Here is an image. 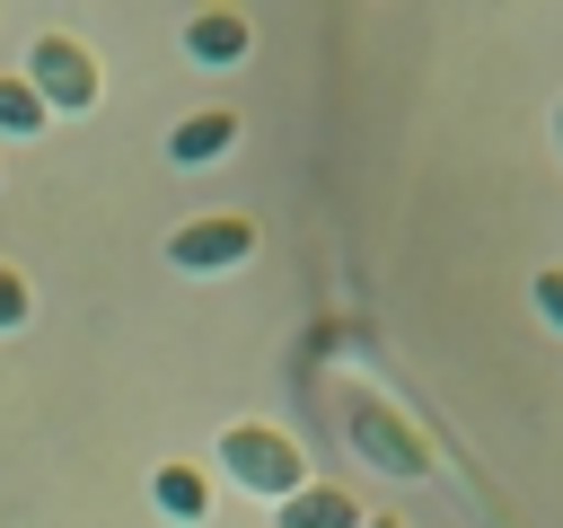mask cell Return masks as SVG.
<instances>
[{
  "label": "cell",
  "instance_id": "6da1fadb",
  "mask_svg": "<svg viewBox=\"0 0 563 528\" xmlns=\"http://www.w3.org/2000/svg\"><path fill=\"white\" fill-rule=\"evenodd\" d=\"M220 475L238 484V493H264L273 510L308 484V458H299V440L282 431V422H229L220 431Z\"/></svg>",
  "mask_w": 563,
  "mask_h": 528
},
{
  "label": "cell",
  "instance_id": "7a4b0ae2",
  "mask_svg": "<svg viewBox=\"0 0 563 528\" xmlns=\"http://www.w3.org/2000/svg\"><path fill=\"white\" fill-rule=\"evenodd\" d=\"M26 88L44 97V114H88L97 106V53L79 44V35H62V26H44L35 44H26Z\"/></svg>",
  "mask_w": 563,
  "mask_h": 528
},
{
  "label": "cell",
  "instance_id": "3957f363",
  "mask_svg": "<svg viewBox=\"0 0 563 528\" xmlns=\"http://www.w3.org/2000/svg\"><path fill=\"white\" fill-rule=\"evenodd\" d=\"M343 414H352L343 431H352V449H361L369 466H387V475H422V466H431V440H422V431H413L396 405H378V396H352Z\"/></svg>",
  "mask_w": 563,
  "mask_h": 528
},
{
  "label": "cell",
  "instance_id": "277c9868",
  "mask_svg": "<svg viewBox=\"0 0 563 528\" xmlns=\"http://www.w3.org/2000/svg\"><path fill=\"white\" fill-rule=\"evenodd\" d=\"M255 255V220L246 211H202L167 238V264L176 273H220V264H246Z\"/></svg>",
  "mask_w": 563,
  "mask_h": 528
},
{
  "label": "cell",
  "instance_id": "5b68a950",
  "mask_svg": "<svg viewBox=\"0 0 563 528\" xmlns=\"http://www.w3.org/2000/svg\"><path fill=\"white\" fill-rule=\"evenodd\" d=\"M246 44H255V26H246L238 9H194V18H185V53H194L202 70H229V62H246Z\"/></svg>",
  "mask_w": 563,
  "mask_h": 528
},
{
  "label": "cell",
  "instance_id": "8992f818",
  "mask_svg": "<svg viewBox=\"0 0 563 528\" xmlns=\"http://www.w3.org/2000/svg\"><path fill=\"white\" fill-rule=\"evenodd\" d=\"M229 141H238V114H229V106H202V114H185V123L167 132V158H176V167H202V158H220Z\"/></svg>",
  "mask_w": 563,
  "mask_h": 528
},
{
  "label": "cell",
  "instance_id": "52a82bcc",
  "mask_svg": "<svg viewBox=\"0 0 563 528\" xmlns=\"http://www.w3.org/2000/svg\"><path fill=\"white\" fill-rule=\"evenodd\" d=\"M369 510L352 502V493H334V484H299L290 502H282V528H361Z\"/></svg>",
  "mask_w": 563,
  "mask_h": 528
},
{
  "label": "cell",
  "instance_id": "ba28073f",
  "mask_svg": "<svg viewBox=\"0 0 563 528\" xmlns=\"http://www.w3.org/2000/svg\"><path fill=\"white\" fill-rule=\"evenodd\" d=\"M150 502H158L167 519H202V510H211V484H202V466H185V458H167V466L150 475Z\"/></svg>",
  "mask_w": 563,
  "mask_h": 528
},
{
  "label": "cell",
  "instance_id": "9c48e42d",
  "mask_svg": "<svg viewBox=\"0 0 563 528\" xmlns=\"http://www.w3.org/2000/svg\"><path fill=\"white\" fill-rule=\"evenodd\" d=\"M44 132V97L26 88V70H0V141H35Z\"/></svg>",
  "mask_w": 563,
  "mask_h": 528
},
{
  "label": "cell",
  "instance_id": "30bf717a",
  "mask_svg": "<svg viewBox=\"0 0 563 528\" xmlns=\"http://www.w3.org/2000/svg\"><path fill=\"white\" fill-rule=\"evenodd\" d=\"M26 317H35V290H26V282H18L9 264H0V334H18Z\"/></svg>",
  "mask_w": 563,
  "mask_h": 528
},
{
  "label": "cell",
  "instance_id": "8fae6325",
  "mask_svg": "<svg viewBox=\"0 0 563 528\" xmlns=\"http://www.w3.org/2000/svg\"><path fill=\"white\" fill-rule=\"evenodd\" d=\"M537 308H545V326H563V264L537 273Z\"/></svg>",
  "mask_w": 563,
  "mask_h": 528
},
{
  "label": "cell",
  "instance_id": "7c38bea8",
  "mask_svg": "<svg viewBox=\"0 0 563 528\" xmlns=\"http://www.w3.org/2000/svg\"><path fill=\"white\" fill-rule=\"evenodd\" d=\"M361 528H405V519H387V510H369V519H361Z\"/></svg>",
  "mask_w": 563,
  "mask_h": 528
},
{
  "label": "cell",
  "instance_id": "4fadbf2b",
  "mask_svg": "<svg viewBox=\"0 0 563 528\" xmlns=\"http://www.w3.org/2000/svg\"><path fill=\"white\" fill-rule=\"evenodd\" d=\"M554 141H563V106H554Z\"/></svg>",
  "mask_w": 563,
  "mask_h": 528
}]
</instances>
